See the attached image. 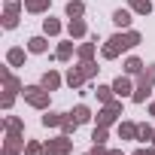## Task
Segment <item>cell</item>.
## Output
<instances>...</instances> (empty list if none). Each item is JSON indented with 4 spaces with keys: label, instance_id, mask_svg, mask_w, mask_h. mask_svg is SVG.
<instances>
[{
    "label": "cell",
    "instance_id": "484cf974",
    "mask_svg": "<svg viewBox=\"0 0 155 155\" xmlns=\"http://www.w3.org/2000/svg\"><path fill=\"white\" fill-rule=\"evenodd\" d=\"M3 131H9V134H25V122H21L18 116H6V119H3Z\"/></svg>",
    "mask_w": 155,
    "mask_h": 155
},
{
    "label": "cell",
    "instance_id": "4dcf8cb0",
    "mask_svg": "<svg viewBox=\"0 0 155 155\" xmlns=\"http://www.w3.org/2000/svg\"><path fill=\"white\" fill-rule=\"evenodd\" d=\"M76 128H79V122H76L70 113H67V119H64V125H61V134H67V137H73L76 134Z\"/></svg>",
    "mask_w": 155,
    "mask_h": 155
},
{
    "label": "cell",
    "instance_id": "8992f818",
    "mask_svg": "<svg viewBox=\"0 0 155 155\" xmlns=\"http://www.w3.org/2000/svg\"><path fill=\"white\" fill-rule=\"evenodd\" d=\"M70 152H73V140L67 134H58L46 143V155H70Z\"/></svg>",
    "mask_w": 155,
    "mask_h": 155
},
{
    "label": "cell",
    "instance_id": "d4e9b609",
    "mask_svg": "<svg viewBox=\"0 0 155 155\" xmlns=\"http://www.w3.org/2000/svg\"><path fill=\"white\" fill-rule=\"evenodd\" d=\"M61 31H64V25H61L58 18H52V15L43 18V34H46V37H58Z\"/></svg>",
    "mask_w": 155,
    "mask_h": 155
},
{
    "label": "cell",
    "instance_id": "836d02e7",
    "mask_svg": "<svg viewBox=\"0 0 155 155\" xmlns=\"http://www.w3.org/2000/svg\"><path fill=\"white\" fill-rule=\"evenodd\" d=\"M107 152H110L107 143H94V146H91V155H107Z\"/></svg>",
    "mask_w": 155,
    "mask_h": 155
},
{
    "label": "cell",
    "instance_id": "7c38bea8",
    "mask_svg": "<svg viewBox=\"0 0 155 155\" xmlns=\"http://www.w3.org/2000/svg\"><path fill=\"white\" fill-rule=\"evenodd\" d=\"M67 34H70V40H85V37H88L85 18H70V21H67Z\"/></svg>",
    "mask_w": 155,
    "mask_h": 155
},
{
    "label": "cell",
    "instance_id": "30bf717a",
    "mask_svg": "<svg viewBox=\"0 0 155 155\" xmlns=\"http://www.w3.org/2000/svg\"><path fill=\"white\" fill-rule=\"evenodd\" d=\"M64 82H67V85H70L73 91H79V88H85V82H88V79H85V73L79 70V64H76V67H70V70H67Z\"/></svg>",
    "mask_w": 155,
    "mask_h": 155
},
{
    "label": "cell",
    "instance_id": "6da1fadb",
    "mask_svg": "<svg viewBox=\"0 0 155 155\" xmlns=\"http://www.w3.org/2000/svg\"><path fill=\"white\" fill-rule=\"evenodd\" d=\"M140 43H143V34H140V31H119V34H113V37L104 40V46H101V58H104V61H116L122 52L137 49Z\"/></svg>",
    "mask_w": 155,
    "mask_h": 155
},
{
    "label": "cell",
    "instance_id": "52a82bcc",
    "mask_svg": "<svg viewBox=\"0 0 155 155\" xmlns=\"http://www.w3.org/2000/svg\"><path fill=\"white\" fill-rule=\"evenodd\" d=\"M25 137L21 134H9L6 131V137H3V152H0V155H21L25 152Z\"/></svg>",
    "mask_w": 155,
    "mask_h": 155
},
{
    "label": "cell",
    "instance_id": "277c9868",
    "mask_svg": "<svg viewBox=\"0 0 155 155\" xmlns=\"http://www.w3.org/2000/svg\"><path fill=\"white\" fill-rule=\"evenodd\" d=\"M122 116H125V113H122V97H119V101H110V104H104V110L94 116V122H97L101 128H113V125H116Z\"/></svg>",
    "mask_w": 155,
    "mask_h": 155
},
{
    "label": "cell",
    "instance_id": "603a6c76",
    "mask_svg": "<svg viewBox=\"0 0 155 155\" xmlns=\"http://www.w3.org/2000/svg\"><path fill=\"white\" fill-rule=\"evenodd\" d=\"M6 64H9V67H25V49H21V46H12V49L6 52Z\"/></svg>",
    "mask_w": 155,
    "mask_h": 155
},
{
    "label": "cell",
    "instance_id": "e0dca14e",
    "mask_svg": "<svg viewBox=\"0 0 155 155\" xmlns=\"http://www.w3.org/2000/svg\"><path fill=\"white\" fill-rule=\"evenodd\" d=\"M137 134H140V125L137 122H119V140H137Z\"/></svg>",
    "mask_w": 155,
    "mask_h": 155
},
{
    "label": "cell",
    "instance_id": "f1b7e54d",
    "mask_svg": "<svg viewBox=\"0 0 155 155\" xmlns=\"http://www.w3.org/2000/svg\"><path fill=\"white\" fill-rule=\"evenodd\" d=\"M79 70L85 73V79L91 82V79H94V76H97V70H101V67H97L94 61H79Z\"/></svg>",
    "mask_w": 155,
    "mask_h": 155
},
{
    "label": "cell",
    "instance_id": "83f0119b",
    "mask_svg": "<svg viewBox=\"0 0 155 155\" xmlns=\"http://www.w3.org/2000/svg\"><path fill=\"white\" fill-rule=\"evenodd\" d=\"M152 140H155V128L143 122L140 125V134H137V143H152Z\"/></svg>",
    "mask_w": 155,
    "mask_h": 155
},
{
    "label": "cell",
    "instance_id": "ab89813d",
    "mask_svg": "<svg viewBox=\"0 0 155 155\" xmlns=\"http://www.w3.org/2000/svg\"><path fill=\"white\" fill-rule=\"evenodd\" d=\"M152 146H155V140H152Z\"/></svg>",
    "mask_w": 155,
    "mask_h": 155
},
{
    "label": "cell",
    "instance_id": "ac0fdd59",
    "mask_svg": "<svg viewBox=\"0 0 155 155\" xmlns=\"http://www.w3.org/2000/svg\"><path fill=\"white\" fill-rule=\"evenodd\" d=\"M128 9H134V15H149L155 9V0H128Z\"/></svg>",
    "mask_w": 155,
    "mask_h": 155
},
{
    "label": "cell",
    "instance_id": "74e56055",
    "mask_svg": "<svg viewBox=\"0 0 155 155\" xmlns=\"http://www.w3.org/2000/svg\"><path fill=\"white\" fill-rule=\"evenodd\" d=\"M146 155H155V146H146Z\"/></svg>",
    "mask_w": 155,
    "mask_h": 155
},
{
    "label": "cell",
    "instance_id": "5bb4252c",
    "mask_svg": "<svg viewBox=\"0 0 155 155\" xmlns=\"http://www.w3.org/2000/svg\"><path fill=\"white\" fill-rule=\"evenodd\" d=\"M28 52H31V55H46V52H49V40H46V34L31 37V40H28Z\"/></svg>",
    "mask_w": 155,
    "mask_h": 155
},
{
    "label": "cell",
    "instance_id": "ba28073f",
    "mask_svg": "<svg viewBox=\"0 0 155 155\" xmlns=\"http://www.w3.org/2000/svg\"><path fill=\"white\" fill-rule=\"evenodd\" d=\"M110 85H113V91H116V97H131V94H134V88H137V85L131 82V76H128V73H122V76H116V79H113Z\"/></svg>",
    "mask_w": 155,
    "mask_h": 155
},
{
    "label": "cell",
    "instance_id": "f546056e",
    "mask_svg": "<svg viewBox=\"0 0 155 155\" xmlns=\"http://www.w3.org/2000/svg\"><path fill=\"white\" fill-rule=\"evenodd\" d=\"M25 155H46V143H40V140H28Z\"/></svg>",
    "mask_w": 155,
    "mask_h": 155
},
{
    "label": "cell",
    "instance_id": "8d00e7d4",
    "mask_svg": "<svg viewBox=\"0 0 155 155\" xmlns=\"http://www.w3.org/2000/svg\"><path fill=\"white\" fill-rule=\"evenodd\" d=\"M149 116H155V101H152V104H149Z\"/></svg>",
    "mask_w": 155,
    "mask_h": 155
},
{
    "label": "cell",
    "instance_id": "2e32d148",
    "mask_svg": "<svg viewBox=\"0 0 155 155\" xmlns=\"http://www.w3.org/2000/svg\"><path fill=\"white\" fill-rule=\"evenodd\" d=\"M64 119H67V113H55V110H46L43 113V128H61L64 125Z\"/></svg>",
    "mask_w": 155,
    "mask_h": 155
},
{
    "label": "cell",
    "instance_id": "f35d334b",
    "mask_svg": "<svg viewBox=\"0 0 155 155\" xmlns=\"http://www.w3.org/2000/svg\"><path fill=\"white\" fill-rule=\"evenodd\" d=\"M82 155H91V152H82Z\"/></svg>",
    "mask_w": 155,
    "mask_h": 155
},
{
    "label": "cell",
    "instance_id": "d6986e66",
    "mask_svg": "<svg viewBox=\"0 0 155 155\" xmlns=\"http://www.w3.org/2000/svg\"><path fill=\"white\" fill-rule=\"evenodd\" d=\"M49 6H52V0H25V12L31 15H43L49 12Z\"/></svg>",
    "mask_w": 155,
    "mask_h": 155
},
{
    "label": "cell",
    "instance_id": "d6a6232c",
    "mask_svg": "<svg viewBox=\"0 0 155 155\" xmlns=\"http://www.w3.org/2000/svg\"><path fill=\"white\" fill-rule=\"evenodd\" d=\"M143 76H146V82H152V85H155V64H146Z\"/></svg>",
    "mask_w": 155,
    "mask_h": 155
},
{
    "label": "cell",
    "instance_id": "cb8c5ba5",
    "mask_svg": "<svg viewBox=\"0 0 155 155\" xmlns=\"http://www.w3.org/2000/svg\"><path fill=\"white\" fill-rule=\"evenodd\" d=\"M70 116H73V119H76V122H79V125H88V122H91V119H94V116H91V110H88V107H85V104H76V107H73V113H70Z\"/></svg>",
    "mask_w": 155,
    "mask_h": 155
},
{
    "label": "cell",
    "instance_id": "4fadbf2b",
    "mask_svg": "<svg viewBox=\"0 0 155 155\" xmlns=\"http://www.w3.org/2000/svg\"><path fill=\"white\" fill-rule=\"evenodd\" d=\"M131 21H134V9H116L113 12V25L119 31H131Z\"/></svg>",
    "mask_w": 155,
    "mask_h": 155
},
{
    "label": "cell",
    "instance_id": "d590c367",
    "mask_svg": "<svg viewBox=\"0 0 155 155\" xmlns=\"http://www.w3.org/2000/svg\"><path fill=\"white\" fill-rule=\"evenodd\" d=\"M131 155H146V149H134V152H131Z\"/></svg>",
    "mask_w": 155,
    "mask_h": 155
},
{
    "label": "cell",
    "instance_id": "e575fe53",
    "mask_svg": "<svg viewBox=\"0 0 155 155\" xmlns=\"http://www.w3.org/2000/svg\"><path fill=\"white\" fill-rule=\"evenodd\" d=\"M107 155H125V152H122V149H110Z\"/></svg>",
    "mask_w": 155,
    "mask_h": 155
},
{
    "label": "cell",
    "instance_id": "7a4b0ae2",
    "mask_svg": "<svg viewBox=\"0 0 155 155\" xmlns=\"http://www.w3.org/2000/svg\"><path fill=\"white\" fill-rule=\"evenodd\" d=\"M0 79H3V101H0V107L9 113V110L15 107V97L25 91V85H21V79H18L9 67H0Z\"/></svg>",
    "mask_w": 155,
    "mask_h": 155
},
{
    "label": "cell",
    "instance_id": "44dd1931",
    "mask_svg": "<svg viewBox=\"0 0 155 155\" xmlns=\"http://www.w3.org/2000/svg\"><path fill=\"white\" fill-rule=\"evenodd\" d=\"M122 70H125L128 76H140V73L146 70V64H143L140 58H134V55H131V58H125V64H122Z\"/></svg>",
    "mask_w": 155,
    "mask_h": 155
},
{
    "label": "cell",
    "instance_id": "1f68e13d",
    "mask_svg": "<svg viewBox=\"0 0 155 155\" xmlns=\"http://www.w3.org/2000/svg\"><path fill=\"white\" fill-rule=\"evenodd\" d=\"M107 140H110V128L94 125V131H91V143H107Z\"/></svg>",
    "mask_w": 155,
    "mask_h": 155
},
{
    "label": "cell",
    "instance_id": "9a60e30c",
    "mask_svg": "<svg viewBox=\"0 0 155 155\" xmlns=\"http://www.w3.org/2000/svg\"><path fill=\"white\" fill-rule=\"evenodd\" d=\"M73 52H76V46H73V40H64V43H58V49H55V61H61V64H67V61L73 58Z\"/></svg>",
    "mask_w": 155,
    "mask_h": 155
},
{
    "label": "cell",
    "instance_id": "5b68a950",
    "mask_svg": "<svg viewBox=\"0 0 155 155\" xmlns=\"http://www.w3.org/2000/svg\"><path fill=\"white\" fill-rule=\"evenodd\" d=\"M25 9V0H3V15H0V25H3L6 31L18 28V15Z\"/></svg>",
    "mask_w": 155,
    "mask_h": 155
},
{
    "label": "cell",
    "instance_id": "8fae6325",
    "mask_svg": "<svg viewBox=\"0 0 155 155\" xmlns=\"http://www.w3.org/2000/svg\"><path fill=\"white\" fill-rule=\"evenodd\" d=\"M40 85H43V88H49V91H58V88L64 85V76H61L58 70H46V73L40 76Z\"/></svg>",
    "mask_w": 155,
    "mask_h": 155
},
{
    "label": "cell",
    "instance_id": "7402d4cb",
    "mask_svg": "<svg viewBox=\"0 0 155 155\" xmlns=\"http://www.w3.org/2000/svg\"><path fill=\"white\" fill-rule=\"evenodd\" d=\"M64 12H67V18H82L85 15V3H82V0H67Z\"/></svg>",
    "mask_w": 155,
    "mask_h": 155
},
{
    "label": "cell",
    "instance_id": "9c48e42d",
    "mask_svg": "<svg viewBox=\"0 0 155 155\" xmlns=\"http://www.w3.org/2000/svg\"><path fill=\"white\" fill-rule=\"evenodd\" d=\"M152 88H155V85H152V82H146V76L140 73V76H137V88H134L131 101H134V104H146V101L152 97Z\"/></svg>",
    "mask_w": 155,
    "mask_h": 155
},
{
    "label": "cell",
    "instance_id": "4316f807",
    "mask_svg": "<svg viewBox=\"0 0 155 155\" xmlns=\"http://www.w3.org/2000/svg\"><path fill=\"white\" fill-rule=\"evenodd\" d=\"M94 94H97V101H101V104H110V101H116V91H113V85H97V88H94Z\"/></svg>",
    "mask_w": 155,
    "mask_h": 155
},
{
    "label": "cell",
    "instance_id": "3957f363",
    "mask_svg": "<svg viewBox=\"0 0 155 155\" xmlns=\"http://www.w3.org/2000/svg\"><path fill=\"white\" fill-rule=\"evenodd\" d=\"M21 97H25V104H31V107H34V110H40V113H46V110H49V104H52V91H49V88H43L40 82H37V85H25Z\"/></svg>",
    "mask_w": 155,
    "mask_h": 155
},
{
    "label": "cell",
    "instance_id": "ffe728a7",
    "mask_svg": "<svg viewBox=\"0 0 155 155\" xmlns=\"http://www.w3.org/2000/svg\"><path fill=\"white\" fill-rule=\"evenodd\" d=\"M94 52H97V43H94V40L76 46V58H79V61H94Z\"/></svg>",
    "mask_w": 155,
    "mask_h": 155
}]
</instances>
